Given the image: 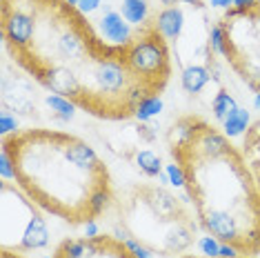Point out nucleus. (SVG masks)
Listing matches in <instances>:
<instances>
[{
    "label": "nucleus",
    "mask_w": 260,
    "mask_h": 258,
    "mask_svg": "<svg viewBox=\"0 0 260 258\" xmlns=\"http://www.w3.org/2000/svg\"><path fill=\"white\" fill-rule=\"evenodd\" d=\"M0 36L16 67L100 120L136 118L171 78L169 40L156 18L114 45L69 0H0Z\"/></svg>",
    "instance_id": "f257e3e1"
},
{
    "label": "nucleus",
    "mask_w": 260,
    "mask_h": 258,
    "mask_svg": "<svg viewBox=\"0 0 260 258\" xmlns=\"http://www.w3.org/2000/svg\"><path fill=\"white\" fill-rule=\"evenodd\" d=\"M167 149L185 176L200 230L240 254H260V183L232 138L187 114L171 122Z\"/></svg>",
    "instance_id": "f03ea898"
},
{
    "label": "nucleus",
    "mask_w": 260,
    "mask_h": 258,
    "mask_svg": "<svg viewBox=\"0 0 260 258\" xmlns=\"http://www.w3.org/2000/svg\"><path fill=\"white\" fill-rule=\"evenodd\" d=\"M16 185L43 212L85 227L114 207L109 167L85 138L60 129L29 127L3 136Z\"/></svg>",
    "instance_id": "7ed1b4c3"
},
{
    "label": "nucleus",
    "mask_w": 260,
    "mask_h": 258,
    "mask_svg": "<svg viewBox=\"0 0 260 258\" xmlns=\"http://www.w3.org/2000/svg\"><path fill=\"white\" fill-rule=\"evenodd\" d=\"M114 207L122 238L136 240L151 254L180 256L198 243L196 214L162 185H129L116 194Z\"/></svg>",
    "instance_id": "20e7f679"
},
{
    "label": "nucleus",
    "mask_w": 260,
    "mask_h": 258,
    "mask_svg": "<svg viewBox=\"0 0 260 258\" xmlns=\"http://www.w3.org/2000/svg\"><path fill=\"white\" fill-rule=\"evenodd\" d=\"M216 27L224 60L242 83L260 93V0L229 7Z\"/></svg>",
    "instance_id": "39448f33"
},
{
    "label": "nucleus",
    "mask_w": 260,
    "mask_h": 258,
    "mask_svg": "<svg viewBox=\"0 0 260 258\" xmlns=\"http://www.w3.org/2000/svg\"><path fill=\"white\" fill-rule=\"evenodd\" d=\"M0 240L5 249L20 254L40 249L49 243V230L40 207L7 178L0 183Z\"/></svg>",
    "instance_id": "423d86ee"
},
{
    "label": "nucleus",
    "mask_w": 260,
    "mask_h": 258,
    "mask_svg": "<svg viewBox=\"0 0 260 258\" xmlns=\"http://www.w3.org/2000/svg\"><path fill=\"white\" fill-rule=\"evenodd\" d=\"M51 258H138L127 245L125 238H116L109 234L96 236L64 238L56 247Z\"/></svg>",
    "instance_id": "0eeeda50"
},
{
    "label": "nucleus",
    "mask_w": 260,
    "mask_h": 258,
    "mask_svg": "<svg viewBox=\"0 0 260 258\" xmlns=\"http://www.w3.org/2000/svg\"><path fill=\"white\" fill-rule=\"evenodd\" d=\"M3 109L5 111H14L20 116H36L38 103H36V93H34L31 85V76H22L18 72L11 74L9 64L3 67Z\"/></svg>",
    "instance_id": "6e6552de"
},
{
    "label": "nucleus",
    "mask_w": 260,
    "mask_h": 258,
    "mask_svg": "<svg viewBox=\"0 0 260 258\" xmlns=\"http://www.w3.org/2000/svg\"><path fill=\"white\" fill-rule=\"evenodd\" d=\"M100 27H103L105 40H109V43H114V45H125L134 36V34L129 31V27H127V20L122 18L120 14H114V11L100 20Z\"/></svg>",
    "instance_id": "1a4fd4ad"
},
{
    "label": "nucleus",
    "mask_w": 260,
    "mask_h": 258,
    "mask_svg": "<svg viewBox=\"0 0 260 258\" xmlns=\"http://www.w3.org/2000/svg\"><path fill=\"white\" fill-rule=\"evenodd\" d=\"M182 22H185V16L176 7H167L156 16V25L167 40H178L180 31H182Z\"/></svg>",
    "instance_id": "9d476101"
},
{
    "label": "nucleus",
    "mask_w": 260,
    "mask_h": 258,
    "mask_svg": "<svg viewBox=\"0 0 260 258\" xmlns=\"http://www.w3.org/2000/svg\"><path fill=\"white\" fill-rule=\"evenodd\" d=\"M211 78V69L203 67V64H189V67L182 69L180 83L185 87L187 93H200L205 89V85L209 83Z\"/></svg>",
    "instance_id": "9b49d317"
},
{
    "label": "nucleus",
    "mask_w": 260,
    "mask_h": 258,
    "mask_svg": "<svg viewBox=\"0 0 260 258\" xmlns=\"http://www.w3.org/2000/svg\"><path fill=\"white\" fill-rule=\"evenodd\" d=\"M122 18L136 27L149 22V3L147 0H122Z\"/></svg>",
    "instance_id": "f8f14e48"
},
{
    "label": "nucleus",
    "mask_w": 260,
    "mask_h": 258,
    "mask_svg": "<svg viewBox=\"0 0 260 258\" xmlns=\"http://www.w3.org/2000/svg\"><path fill=\"white\" fill-rule=\"evenodd\" d=\"M136 165H138V169H140V172H143L145 176H149V178H156V176H160V172H162L160 158L153 154L151 149H140V151H136Z\"/></svg>",
    "instance_id": "ddd939ff"
},
{
    "label": "nucleus",
    "mask_w": 260,
    "mask_h": 258,
    "mask_svg": "<svg viewBox=\"0 0 260 258\" xmlns=\"http://www.w3.org/2000/svg\"><path fill=\"white\" fill-rule=\"evenodd\" d=\"M211 109H214V116L220 122H224L229 118L232 114H236L238 111V105H236V101H234V96H229L224 89H220L216 93V98L211 101Z\"/></svg>",
    "instance_id": "4468645a"
},
{
    "label": "nucleus",
    "mask_w": 260,
    "mask_h": 258,
    "mask_svg": "<svg viewBox=\"0 0 260 258\" xmlns=\"http://www.w3.org/2000/svg\"><path fill=\"white\" fill-rule=\"evenodd\" d=\"M222 129H224V134H227L229 138L245 134L247 129H249V111L238 107V111H236V114H232L227 120L222 122Z\"/></svg>",
    "instance_id": "2eb2a0df"
},
{
    "label": "nucleus",
    "mask_w": 260,
    "mask_h": 258,
    "mask_svg": "<svg viewBox=\"0 0 260 258\" xmlns=\"http://www.w3.org/2000/svg\"><path fill=\"white\" fill-rule=\"evenodd\" d=\"M160 109H162L160 98H149V101H145V103L138 107V114H136V118L145 122V120H149L153 114H158Z\"/></svg>",
    "instance_id": "dca6fc26"
},
{
    "label": "nucleus",
    "mask_w": 260,
    "mask_h": 258,
    "mask_svg": "<svg viewBox=\"0 0 260 258\" xmlns=\"http://www.w3.org/2000/svg\"><path fill=\"white\" fill-rule=\"evenodd\" d=\"M47 103H49L51 109L60 111L62 118H72V116H74V105L69 101H64V98H60V96H49V98H47Z\"/></svg>",
    "instance_id": "f3484780"
},
{
    "label": "nucleus",
    "mask_w": 260,
    "mask_h": 258,
    "mask_svg": "<svg viewBox=\"0 0 260 258\" xmlns=\"http://www.w3.org/2000/svg\"><path fill=\"white\" fill-rule=\"evenodd\" d=\"M198 249L203 256H218L220 251V243L214 238V236H205V238H198Z\"/></svg>",
    "instance_id": "a211bd4d"
},
{
    "label": "nucleus",
    "mask_w": 260,
    "mask_h": 258,
    "mask_svg": "<svg viewBox=\"0 0 260 258\" xmlns=\"http://www.w3.org/2000/svg\"><path fill=\"white\" fill-rule=\"evenodd\" d=\"M16 118H11L9 111H3V136H9V134L16 132Z\"/></svg>",
    "instance_id": "6ab92c4d"
},
{
    "label": "nucleus",
    "mask_w": 260,
    "mask_h": 258,
    "mask_svg": "<svg viewBox=\"0 0 260 258\" xmlns=\"http://www.w3.org/2000/svg\"><path fill=\"white\" fill-rule=\"evenodd\" d=\"M100 5V0H80V9L82 11H91V9H96Z\"/></svg>",
    "instance_id": "aec40b11"
},
{
    "label": "nucleus",
    "mask_w": 260,
    "mask_h": 258,
    "mask_svg": "<svg viewBox=\"0 0 260 258\" xmlns=\"http://www.w3.org/2000/svg\"><path fill=\"white\" fill-rule=\"evenodd\" d=\"M0 258H27V256H22L20 251H14V249H0Z\"/></svg>",
    "instance_id": "412c9836"
},
{
    "label": "nucleus",
    "mask_w": 260,
    "mask_h": 258,
    "mask_svg": "<svg viewBox=\"0 0 260 258\" xmlns=\"http://www.w3.org/2000/svg\"><path fill=\"white\" fill-rule=\"evenodd\" d=\"M180 258H222V256H203V254H185V256H180ZM234 258H253V256H247V254H238V256H234Z\"/></svg>",
    "instance_id": "4be33fe9"
},
{
    "label": "nucleus",
    "mask_w": 260,
    "mask_h": 258,
    "mask_svg": "<svg viewBox=\"0 0 260 258\" xmlns=\"http://www.w3.org/2000/svg\"><path fill=\"white\" fill-rule=\"evenodd\" d=\"M211 5H214V7H227L229 9V5H234V0H211Z\"/></svg>",
    "instance_id": "5701e85b"
},
{
    "label": "nucleus",
    "mask_w": 260,
    "mask_h": 258,
    "mask_svg": "<svg viewBox=\"0 0 260 258\" xmlns=\"http://www.w3.org/2000/svg\"><path fill=\"white\" fill-rule=\"evenodd\" d=\"M162 5H167V7H171V5H176V3H182V0H160Z\"/></svg>",
    "instance_id": "b1692460"
},
{
    "label": "nucleus",
    "mask_w": 260,
    "mask_h": 258,
    "mask_svg": "<svg viewBox=\"0 0 260 258\" xmlns=\"http://www.w3.org/2000/svg\"><path fill=\"white\" fill-rule=\"evenodd\" d=\"M256 107L260 109V93H256Z\"/></svg>",
    "instance_id": "393cba45"
},
{
    "label": "nucleus",
    "mask_w": 260,
    "mask_h": 258,
    "mask_svg": "<svg viewBox=\"0 0 260 258\" xmlns=\"http://www.w3.org/2000/svg\"><path fill=\"white\" fill-rule=\"evenodd\" d=\"M69 3H74V5H76V3H80V0H69Z\"/></svg>",
    "instance_id": "a878e982"
},
{
    "label": "nucleus",
    "mask_w": 260,
    "mask_h": 258,
    "mask_svg": "<svg viewBox=\"0 0 260 258\" xmlns=\"http://www.w3.org/2000/svg\"><path fill=\"white\" fill-rule=\"evenodd\" d=\"M178 258H180V256H178Z\"/></svg>",
    "instance_id": "bb28decb"
}]
</instances>
